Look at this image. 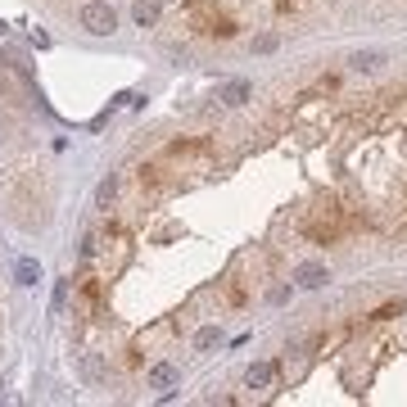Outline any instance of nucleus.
<instances>
[{
  "mask_svg": "<svg viewBox=\"0 0 407 407\" xmlns=\"http://www.w3.org/2000/svg\"><path fill=\"white\" fill-rule=\"evenodd\" d=\"M294 280H299L303 289H322L326 280H331V272H326V263H303V267L294 272Z\"/></svg>",
  "mask_w": 407,
  "mask_h": 407,
  "instance_id": "f257e3e1",
  "label": "nucleus"
},
{
  "mask_svg": "<svg viewBox=\"0 0 407 407\" xmlns=\"http://www.w3.org/2000/svg\"><path fill=\"white\" fill-rule=\"evenodd\" d=\"M249 96H254V86H249L245 77H236V82H226V86H222V96H217V100H222L226 109H240Z\"/></svg>",
  "mask_w": 407,
  "mask_h": 407,
  "instance_id": "f03ea898",
  "label": "nucleus"
},
{
  "mask_svg": "<svg viewBox=\"0 0 407 407\" xmlns=\"http://www.w3.org/2000/svg\"><path fill=\"white\" fill-rule=\"evenodd\" d=\"M272 380H276V366H272V362H254V366L245 371V385H249V389H267Z\"/></svg>",
  "mask_w": 407,
  "mask_h": 407,
  "instance_id": "7ed1b4c3",
  "label": "nucleus"
},
{
  "mask_svg": "<svg viewBox=\"0 0 407 407\" xmlns=\"http://www.w3.org/2000/svg\"><path fill=\"white\" fill-rule=\"evenodd\" d=\"M380 64H385V50H358L353 54V68H358V73H375Z\"/></svg>",
  "mask_w": 407,
  "mask_h": 407,
  "instance_id": "20e7f679",
  "label": "nucleus"
},
{
  "mask_svg": "<svg viewBox=\"0 0 407 407\" xmlns=\"http://www.w3.org/2000/svg\"><path fill=\"white\" fill-rule=\"evenodd\" d=\"M280 45V36L276 32H263V36H254V54H272Z\"/></svg>",
  "mask_w": 407,
  "mask_h": 407,
  "instance_id": "39448f33",
  "label": "nucleus"
}]
</instances>
